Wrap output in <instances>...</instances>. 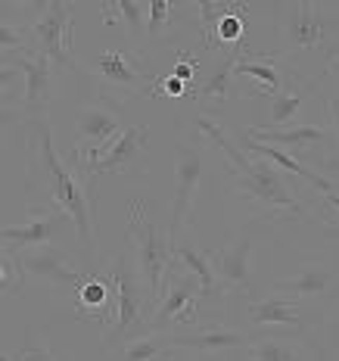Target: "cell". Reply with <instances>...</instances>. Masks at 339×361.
Listing matches in <instances>:
<instances>
[{
	"label": "cell",
	"mask_w": 339,
	"mask_h": 361,
	"mask_svg": "<svg viewBox=\"0 0 339 361\" xmlns=\"http://www.w3.org/2000/svg\"><path fill=\"white\" fill-rule=\"evenodd\" d=\"M25 187L37 193V200L28 209H47L56 206L72 218L75 231H78L81 243H85L87 255H94L97 243V197L94 190L75 175V169L59 156L54 144V128L47 118H28V153H25Z\"/></svg>",
	"instance_id": "obj_1"
},
{
	"label": "cell",
	"mask_w": 339,
	"mask_h": 361,
	"mask_svg": "<svg viewBox=\"0 0 339 361\" xmlns=\"http://www.w3.org/2000/svg\"><path fill=\"white\" fill-rule=\"evenodd\" d=\"M81 69L94 78L97 100H106L116 109H122L131 100H140V97H156V72L147 54L140 50L109 47Z\"/></svg>",
	"instance_id": "obj_2"
},
{
	"label": "cell",
	"mask_w": 339,
	"mask_h": 361,
	"mask_svg": "<svg viewBox=\"0 0 339 361\" xmlns=\"http://www.w3.org/2000/svg\"><path fill=\"white\" fill-rule=\"evenodd\" d=\"M228 180L240 197L252 202L271 221H296V218L308 215V206L296 197V190L286 184L281 171L265 159H249L246 156L243 165L228 169Z\"/></svg>",
	"instance_id": "obj_3"
},
{
	"label": "cell",
	"mask_w": 339,
	"mask_h": 361,
	"mask_svg": "<svg viewBox=\"0 0 339 361\" xmlns=\"http://www.w3.org/2000/svg\"><path fill=\"white\" fill-rule=\"evenodd\" d=\"M109 287L116 293V318L103 334V349L112 352L134 336L149 334V321L156 312V299L143 290V283L134 274V265H128L125 255L109 259Z\"/></svg>",
	"instance_id": "obj_4"
},
{
	"label": "cell",
	"mask_w": 339,
	"mask_h": 361,
	"mask_svg": "<svg viewBox=\"0 0 339 361\" xmlns=\"http://www.w3.org/2000/svg\"><path fill=\"white\" fill-rule=\"evenodd\" d=\"M281 56L327 50L339 54V16L336 6L312 4V0H290L281 4Z\"/></svg>",
	"instance_id": "obj_5"
},
{
	"label": "cell",
	"mask_w": 339,
	"mask_h": 361,
	"mask_svg": "<svg viewBox=\"0 0 339 361\" xmlns=\"http://www.w3.org/2000/svg\"><path fill=\"white\" fill-rule=\"evenodd\" d=\"M128 231H131V237H134V274H137V281L143 283V290L159 302L165 268L171 265L168 234L156 224V218L149 215L143 200H134L131 206H128Z\"/></svg>",
	"instance_id": "obj_6"
},
{
	"label": "cell",
	"mask_w": 339,
	"mask_h": 361,
	"mask_svg": "<svg viewBox=\"0 0 339 361\" xmlns=\"http://www.w3.org/2000/svg\"><path fill=\"white\" fill-rule=\"evenodd\" d=\"M147 147H149V128L147 125H128L122 128L112 144H106L100 153L87 156V159H75L72 169H78V178L94 190V180L100 175H143L147 165Z\"/></svg>",
	"instance_id": "obj_7"
},
{
	"label": "cell",
	"mask_w": 339,
	"mask_h": 361,
	"mask_svg": "<svg viewBox=\"0 0 339 361\" xmlns=\"http://www.w3.org/2000/svg\"><path fill=\"white\" fill-rule=\"evenodd\" d=\"M37 19L32 25H25L28 32V50L47 56L56 69L69 72L78 69V59L72 56L75 44V6L63 4V0H47L37 4Z\"/></svg>",
	"instance_id": "obj_8"
},
{
	"label": "cell",
	"mask_w": 339,
	"mask_h": 361,
	"mask_svg": "<svg viewBox=\"0 0 339 361\" xmlns=\"http://www.w3.org/2000/svg\"><path fill=\"white\" fill-rule=\"evenodd\" d=\"M178 271H171V265L165 268V290L159 293V302H156V312H153V321H149V330L153 334H168L175 324H197L199 318V299H202V290H199V281L193 274H187L184 268L175 262Z\"/></svg>",
	"instance_id": "obj_9"
},
{
	"label": "cell",
	"mask_w": 339,
	"mask_h": 361,
	"mask_svg": "<svg viewBox=\"0 0 339 361\" xmlns=\"http://www.w3.org/2000/svg\"><path fill=\"white\" fill-rule=\"evenodd\" d=\"M268 231L265 221H255V224H246L233 243L221 246V250H209V262H212V271H215V281H218V290L221 293H243L252 290V250H255V240Z\"/></svg>",
	"instance_id": "obj_10"
},
{
	"label": "cell",
	"mask_w": 339,
	"mask_h": 361,
	"mask_svg": "<svg viewBox=\"0 0 339 361\" xmlns=\"http://www.w3.org/2000/svg\"><path fill=\"white\" fill-rule=\"evenodd\" d=\"M16 268L22 271V277H37V281L50 283L56 293L69 296L81 287V281L90 274L94 268H81L69 252H63L59 246H37V250H25L16 255Z\"/></svg>",
	"instance_id": "obj_11"
},
{
	"label": "cell",
	"mask_w": 339,
	"mask_h": 361,
	"mask_svg": "<svg viewBox=\"0 0 339 361\" xmlns=\"http://www.w3.org/2000/svg\"><path fill=\"white\" fill-rule=\"evenodd\" d=\"M202 169H206V153L199 147H193L190 140H178L175 144V202H171V221H168V243L171 250L180 243V231H184L187 218L193 209V197H197V187L202 184Z\"/></svg>",
	"instance_id": "obj_12"
},
{
	"label": "cell",
	"mask_w": 339,
	"mask_h": 361,
	"mask_svg": "<svg viewBox=\"0 0 339 361\" xmlns=\"http://www.w3.org/2000/svg\"><path fill=\"white\" fill-rule=\"evenodd\" d=\"M16 63V69L25 75V90H22V109L28 118H47L50 103L56 100L59 90V75L63 69H56L47 56L35 54V50H22V54L6 56Z\"/></svg>",
	"instance_id": "obj_13"
},
{
	"label": "cell",
	"mask_w": 339,
	"mask_h": 361,
	"mask_svg": "<svg viewBox=\"0 0 339 361\" xmlns=\"http://www.w3.org/2000/svg\"><path fill=\"white\" fill-rule=\"evenodd\" d=\"M72 224V218L56 206L47 209H28V218L22 224H6L0 228V246L6 255L16 259L25 250H37V246H50V240L56 234H63Z\"/></svg>",
	"instance_id": "obj_14"
},
{
	"label": "cell",
	"mask_w": 339,
	"mask_h": 361,
	"mask_svg": "<svg viewBox=\"0 0 339 361\" xmlns=\"http://www.w3.org/2000/svg\"><path fill=\"white\" fill-rule=\"evenodd\" d=\"M122 134V118L118 109L109 106L106 100H90L78 112V125H75V159H87V156L100 153L106 144Z\"/></svg>",
	"instance_id": "obj_15"
},
{
	"label": "cell",
	"mask_w": 339,
	"mask_h": 361,
	"mask_svg": "<svg viewBox=\"0 0 339 361\" xmlns=\"http://www.w3.org/2000/svg\"><path fill=\"white\" fill-rule=\"evenodd\" d=\"M339 290V268L327 255H318V259H308L296 274L277 281L271 293H283V299H292V302H302V299H330Z\"/></svg>",
	"instance_id": "obj_16"
},
{
	"label": "cell",
	"mask_w": 339,
	"mask_h": 361,
	"mask_svg": "<svg viewBox=\"0 0 339 361\" xmlns=\"http://www.w3.org/2000/svg\"><path fill=\"white\" fill-rule=\"evenodd\" d=\"M246 321H249L252 327H292V330H299V334H308L318 318H312V314L299 302H292V299L265 296V299H259V302L246 305Z\"/></svg>",
	"instance_id": "obj_17"
},
{
	"label": "cell",
	"mask_w": 339,
	"mask_h": 361,
	"mask_svg": "<svg viewBox=\"0 0 339 361\" xmlns=\"http://www.w3.org/2000/svg\"><path fill=\"white\" fill-rule=\"evenodd\" d=\"M168 345L171 349H193L202 355H215V352H228V349H246L249 336L240 334L233 327L212 324V327H193V330H168Z\"/></svg>",
	"instance_id": "obj_18"
},
{
	"label": "cell",
	"mask_w": 339,
	"mask_h": 361,
	"mask_svg": "<svg viewBox=\"0 0 339 361\" xmlns=\"http://www.w3.org/2000/svg\"><path fill=\"white\" fill-rule=\"evenodd\" d=\"M75 314L78 321H94V324L109 327L116 318V293H112L106 277H97L94 271L81 281L75 290Z\"/></svg>",
	"instance_id": "obj_19"
},
{
	"label": "cell",
	"mask_w": 339,
	"mask_h": 361,
	"mask_svg": "<svg viewBox=\"0 0 339 361\" xmlns=\"http://www.w3.org/2000/svg\"><path fill=\"white\" fill-rule=\"evenodd\" d=\"M246 137L255 140V144H268V147H274L277 149H283V153H299V149H308V147H314V144H321V140H327V128L323 125H314V122H308V125H296V128H261V125H255L246 131Z\"/></svg>",
	"instance_id": "obj_20"
},
{
	"label": "cell",
	"mask_w": 339,
	"mask_h": 361,
	"mask_svg": "<svg viewBox=\"0 0 339 361\" xmlns=\"http://www.w3.org/2000/svg\"><path fill=\"white\" fill-rule=\"evenodd\" d=\"M246 156H259V159H265L271 162L274 169H283V171H290V175H296V178H302L305 184H312L318 193H333L336 187L330 184V178H323L321 171H314V169H308V165H302L296 159V156H290V153H283V149H277V147H268V144H255V140L246 137V144L240 147Z\"/></svg>",
	"instance_id": "obj_21"
},
{
	"label": "cell",
	"mask_w": 339,
	"mask_h": 361,
	"mask_svg": "<svg viewBox=\"0 0 339 361\" xmlns=\"http://www.w3.org/2000/svg\"><path fill=\"white\" fill-rule=\"evenodd\" d=\"M190 125L197 128V134L202 137V144H212V147L221 149V153H224V162H228V169L246 162V153L240 149V144L230 137L228 128L218 122L212 112H206L202 106H197V109H193V116H190Z\"/></svg>",
	"instance_id": "obj_22"
},
{
	"label": "cell",
	"mask_w": 339,
	"mask_h": 361,
	"mask_svg": "<svg viewBox=\"0 0 339 361\" xmlns=\"http://www.w3.org/2000/svg\"><path fill=\"white\" fill-rule=\"evenodd\" d=\"M240 56H243V47H230L228 54H221V59L215 63V69L209 72V78L197 87L199 106H206V103H212V106H224V103L230 100V94H233L230 78H233V66H237Z\"/></svg>",
	"instance_id": "obj_23"
},
{
	"label": "cell",
	"mask_w": 339,
	"mask_h": 361,
	"mask_svg": "<svg viewBox=\"0 0 339 361\" xmlns=\"http://www.w3.org/2000/svg\"><path fill=\"white\" fill-rule=\"evenodd\" d=\"M314 81H290L271 97V128H286L299 116V109L312 100Z\"/></svg>",
	"instance_id": "obj_24"
},
{
	"label": "cell",
	"mask_w": 339,
	"mask_h": 361,
	"mask_svg": "<svg viewBox=\"0 0 339 361\" xmlns=\"http://www.w3.org/2000/svg\"><path fill=\"white\" fill-rule=\"evenodd\" d=\"M168 334H143L109 352V361H168Z\"/></svg>",
	"instance_id": "obj_25"
},
{
	"label": "cell",
	"mask_w": 339,
	"mask_h": 361,
	"mask_svg": "<svg viewBox=\"0 0 339 361\" xmlns=\"http://www.w3.org/2000/svg\"><path fill=\"white\" fill-rule=\"evenodd\" d=\"M171 259L178 262L187 274H193L199 281V290H202V299L209 296H218V281H215V271H212V262H209V252L197 250V246H187V243H178L171 250Z\"/></svg>",
	"instance_id": "obj_26"
},
{
	"label": "cell",
	"mask_w": 339,
	"mask_h": 361,
	"mask_svg": "<svg viewBox=\"0 0 339 361\" xmlns=\"http://www.w3.org/2000/svg\"><path fill=\"white\" fill-rule=\"evenodd\" d=\"M233 75H240V78H255L261 85L259 94H271V97L286 85L281 66H277V56H240L237 66H233Z\"/></svg>",
	"instance_id": "obj_27"
},
{
	"label": "cell",
	"mask_w": 339,
	"mask_h": 361,
	"mask_svg": "<svg viewBox=\"0 0 339 361\" xmlns=\"http://www.w3.org/2000/svg\"><path fill=\"white\" fill-rule=\"evenodd\" d=\"M100 13L106 19V25H116V22H122V25L131 32L134 37H143L147 35V13H149V4H140V0H109V4L100 6Z\"/></svg>",
	"instance_id": "obj_28"
},
{
	"label": "cell",
	"mask_w": 339,
	"mask_h": 361,
	"mask_svg": "<svg viewBox=\"0 0 339 361\" xmlns=\"http://www.w3.org/2000/svg\"><path fill=\"white\" fill-rule=\"evenodd\" d=\"M249 361H299V345L290 336H261L249 343Z\"/></svg>",
	"instance_id": "obj_29"
},
{
	"label": "cell",
	"mask_w": 339,
	"mask_h": 361,
	"mask_svg": "<svg viewBox=\"0 0 339 361\" xmlns=\"http://www.w3.org/2000/svg\"><path fill=\"white\" fill-rule=\"evenodd\" d=\"M180 6L171 4V0H153L147 13V35L149 37H162L165 32L175 28V16H178Z\"/></svg>",
	"instance_id": "obj_30"
},
{
	"label": "cell",
	"mask_w": 339,
	"mask_h": 361,
	"mask_svg": "<svg viewBox=\"0 0 339 361\" xmlns=\"http://www.w3.org/2000/svg\"><path fill=\"white\" fill-rule=\"evenodd\" d=\"M314 361H339V321L321 324V336L308 340Z\"/></svg>",
	"instance_id": "obj_31"
},
{
	"label": "cell",
	"mask_w": 339,
	"mask_h": 361,
	"mask_svg": "<svg viewBox=\"0 0 339 361\" xmlns=\"http://www.w3.org/2000/svg\"><path fill=\"white\" fill-rule=\"evenodd\" d=\"M22 290H25V277L16 268V259L0 246V296H22Z\"/></svg>",
	"instance_id": "obj_32"
},
{
	"label": "cell",
	"mask_w": 339,
	"mask_h": 361,
	"mask_svg": "<svg viewBox=\"0 0 339 361\" xmlns=\"http://www.w3.org/2000/svg\"><path fill=\"white\" fill-rule=\"evenodd\" d=\"M28 50V32L19 22H0V56H13Z\"/></svg>",
	"instance_id": "obj_33"
},
{
	"label": "cell",
	"mask_w": 339,
	"mask_h": 361,
	"mask_svg": "<svg viewBox=\"0 0 339 361\" xmlns=\"http://www.w3.org/2000/svg\"><path fill=\"white\" fill-rule=\"evenodd\" d=\"M19 358L22 361H63L47 345V340H41L35 330H25V343H22V349H19Z\"/></svg>",
	"instance_id": "obj_34"
},
{
	"label": "cell",
	"mask_w": 339,
	"mask_h": 361,
	"mask_svg": "<svg viewBox=\"0 0 339 361\" xmlns=\"http://www.w3.org/2000/svg\"><path fill=\"white\" fill-rule=\"evenodd\" d=\"M22 122H28L22 103H16V100H0V131H4V128H16Z\"/></svg>",
	"instance_id": "obj_35"
},
{
	"label": "cell",
	"mask_w": 339,
	"mask_h": 361,
	"mask_svg": "<svg viewBox=\"0 0 339 361\" xmlns=\"http://www.w3.org/2000/svg\"><path fill=\"white\" fill-rule=\"evenodd\" d=\"M19 69H16V63L13 59H6V56H0V90H13V85L19 81Z\"/></svg>",
	"instance_id": "obj_36"
},
{
	"label": "cell",
	"mask_w": 339,
	"mask_h": 361,
	"mask_svg": "<svg viewBox=\"0 0 339 361\" xmlns=\"http://www.w3.org/2000/svg\"><path fill=\"white\" fill-rule=\"evenodd\" d=\"M187 94V85L175 75H168V78L159 81V87H156V97H184Z\"/></svg>",
	"instance_id": "obj_37"
},
{
	"label": "cell",
	"mask_w": 339,
	"mask_h": 361,
	"mask_svg": "<svg viewBox=\"0 0 339 361\" xmlns=\"http://www.w3.org/2000/svg\"><path fill=\"white\" fill-rule=\"evenodd\" d=\"M197 69H199V63H197V59L184 54V56H180L178 63H175V72H171V75H175V78H180V81H184V85H187V81H190L193 75H197Z\"/></svg>",
	"instance_id": "obj_38"
},
{
	"label": "cell",
	"mask_w": 339,
	"mask_h": 361,
	"mask_svg": "<svg viewBox=\"0 0 339 361\" xmlns=\"http://www.w3.org/2000/svg\"><path fill=\"white\" fill-rule=\"evenodd\" d=\"M323 200V209H327V218H330V228H333V234H339V193H321Z\"/></svg>",
	"instance_id": "obj_39"
},
{
	"label": "cell",
	"mask_w": 339,
	"mask_h": 361,
	"mask_svg": "<svg viewBox=\"0 0 339 361\" xmlns=\"http://www.w3.org/2000/svg\"><path fill=\"white\" fill-rule=\"evenodd\" d=\"M323 165H327V175H330V184L333 187H339V156L333 153V156H327V159H323ZM323 175V178H327Z\"/></svg>",
	"instance_id": "obj_40"
},
{
	"label": "cell",
	"mask_w": 339,
	"mask_h": 361,
	"mask_svg": "<svg viewBox=\"0 0 339 361\" xmlns=\"http://www.w3.org/2000/svg\"><path fill=\"white\" fill-rule=\"evenodd\" d=\"M327 106H330V116H333V125H336V149H339V97L330 94L327 97ZM339 156V153H336Z\"/></svg>",
	"instance_id": "obj_41"
},
{
	"label": "cell",
	"mask_w": 339,
	"mask_h": 361,
	"mask_svg": "<svg viewBox=\"0 0 339 361\" xmlns=\"http://www.w3.org/2000/svg\"><path fill=\"white\" fill-rule=\"evenodd\" d=\"M330 75H333V78L339 81V54L330 56Z\"/></svg>",
	"instance_id": "obj_42"
},
{
	"label": "cell",
	"mask_w": 339,
	"mask_h": 361,
	"mask_svg": "<svg viewBox=\"0 0 339 361\" xmlns=\"http://www.w3.org/2000/svg\"><path fill=\"white\" fill-rule=\"evenodd\" d=\"M0 361H16L13 355H6V352H0Z\"/></svg>",
	"instance_id": "obj_43"
}]
</instances>
